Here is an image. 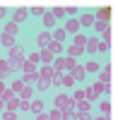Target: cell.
I'll list each match as a JSON object with an SVG mask.
<instances>
[{"instance_id": "obj_26", "label": "cell", "mask_w": 118, "mask_h": 120, "mask_svg": "<svg viewBox=\"0 0 118 120\" xmlns=\"http://www.w3.org/2000/svg\"><path fill=\"white\" fill-rule=\"evenodd\" d=\"M15 31H17V24H7V29H5V34H7V36H12Z\"/></svg>"}, {"instance_id": "obj_23", "label": "cell", "mask_w": 118, "mask_h": 120, "mask_svg": "<svg viewBox=\"0 0 118 120\" xmlns=\"http://www.w3.org/2000/svg\"><path fill=\"white\" fill-rule=\"evenodd\" d=\"M29 63L39 65V63H41V55H39V53H31V55H29Z\"/></svg>"}, {"instance_id": "obj_10", "label": "cell", "mask_w": 118, "mask_h": 120, "mask_svg": "<svg viewBox=\"0 0 118 120\" xmlns=\"http://www.w3.org/2000/svg\"><path fill=\"white\" fill-rule=\"evenodd\" d=\"M41 60H43V63H51V60H55V55L48 51V48H43V51H41Z\"/></svg>"}, {"instance_id": "obj_15", "label": "cell", "mask_w": 118, "mask_h": 120, "mask_svg": "<svg viewBox=\"0 0 118 120\" xmlns=\"http://www.w3.org/2000/svg\"><path fill=\"white\" fill-rule=\"evenodd\" d=\"M27 15H29V12H27V10H22V7H19V10H17V12H15V24H17V22H22V19H24Z\"/></svg>"}, {"instance_id": "obj_4", "label": "cell", "mask_w": 118, "mask_h": 120, "mask_svg": "<svg viewBox=\"0 0 118 120\" xmlns=\"http://www.w3.org/2000/svg\"><path fill=\"white\" fill-rule=\"evenodd\" d=\"M84 75H87V70H84V67H80V65H75V67L70 70V77L75 79V82H77V79H82Z\"/></svg>"}, {"instance_id": "obj_28", "label": "cell", "mask_w": 118, "mask_h": 120, "mask_svg": "<svg viewBox=\"0 0 118 120\" xmlns=\"http://www.w3.org/2000/svg\"><path fill=\"white\" fill-rule=\"evenodd\" d=\"M22 67L27 70V75H31V72H36V70H34V63H24Z\"/></svg>"}, {"instance_id": "obj_11", "label": "cell", "mask_w": 118, "mask_h": 120, "mask_svg": "<svg viewBox=\"0 0 118 120\" xmlns=\"http://www.w3.org/2000/svg\"><path fill=\"white\" fill-rule=\"evenodd\" d=\"M36 86H39V91H43V89H48V86H51V79H43V77H39Z\"/></svg>"}, {"instance_id": "obj_43", "label": "cell", "mask_w": 118, "mask_h": 120, "mask_svg": "<svg viewBox=\"0 0 118 120\" xmlns=\"http://www.w3.org/2000/svg\"><path fill=\"white\" fill-rule=\"evenodd\" d=\"M99 120H109V118H99Z\"/></svg>"}, {"instance_id": "obj_35", "label": "cell", "mask_w": 118, "mask_h": 120, "mask_svg": "<svg viewBox=\"0 0 118 120\" xmlns=\"http://www.w3.org/2000/svg\"><path fill=\"white\" fill-rule=\"evenodd\" d=\"M75 120H89V115H87V113H80V115H72Z\"/></svg>"}, {"instance_id": "obj_24", "label": "cell", "mask_w": 118, "mask_h": 120, "mask_svg": "<svg viewBox=\"0 0 118 120\" xmlns=\"http://www.w3.org/2000/svg\"><path fill=\"white\" fill-rule=\"evenodd\" d=\"M17 106H19V98H10V101H7V108H10V111H15Z\"/></svg>"}, {"instance_id": "obj_1", "label": "cell", "mask_w": 118, "mask_h": 120, "mask_svg": "<svg viewBox=\"0 0 118 120\" xmlns=\"http://www.w3.org/2000/svg\"><path fill=\"white\" fill-rule=\"evenodd\" d=\"M84 46H87V38H84L82 34H77L75 41H72V46H70V55H67V58H77V55H82V53H84Z\"/></svg>"}, {"instance_id": "obj_39", "label": "cell", "mask_w": 118, "mask_h": 120, "mask_svg": "<svg viewBox=\"0 0 118 120\" xmlns=\"http://www.w3.org/2000/svg\"><path fill=\"white\" fill-rule=\"evenodd\" d=\"M39 120H51V118H48V115H43V113H41V115H39Z\"/></svg>"}, {"instance_id": "obj_13", "label": "cell", "mask_w": 118, "mask_h": 120, "mask_svg": "<svg viewBox=\"0 0 118 120\" xmlns=\"http://www.w3.org/2000/svg\"><path fill=\"white\" fill-rule=\"evenodd\" d=\"M0 41H3V46H10V48H15V36H0Z\"/></svg>"}, {"instance_id": "obj_32", "label": "cell", "mask_w": 118, "mask_h": 120, "mask_svg": "<svg viewBox=\"0 0 118 120\" xmlns=\"http://www.w3.org/2000/svg\"><path fill=\"white\" fill-rule=\"evenodd\" d=\"M87 70H89V72H96V70H99V63H89V65H87Z\"/></svg>"}, {"instance_id": "obj_38", "label": "cell", "mask_w": 118, "mask_h": 120, "mask_svg": "<svg viewBox=\"0 0 118 120\" xmlns=\"http://www.w3.org/2000/svg\"><path fill=\"white\" fill-rule=\"evenodd\" d=\"M60 120H72V113H70V111H65V113H63V118H60Z\"/></svg>"}, {"instance_id": "obj_19", "label": "cell", "mask_w": 118, "mask_h": 120, "mask_svg": "<svg viewBox=\"0 0 118 120\" xmlns=\"http://www.w3.org/2000/svg\"><path fill=\"white\" fill-rule=\"evenodd\" d=\"M77 111H80V113H87V111H89V103H87V101H77Z\"/></svg>"}, {"instance_id": "obj_21", "label": "cell", "mask_w": 118, "mask_h": 120, "mask_svg": "<svg viewBox=\"0 0 118 120\" xmlns=\"http://www.w3.org/2000/svg\"><path fill=\"white\" fill-rule=\"evenodd\" d=\"M10 72V65H7V60H0V75H7Z\"/></svg>"}, {"instance_id": "obj_9", "label": "cell", "mask_w": 118, "mask_h": 120, "mask_svg": "<svg viewBox=\"0 0 118 120\" xmlns=\"http://www.w3.org/2000/svg\"><path fill=\"white\" fill-rule=\"evenodd\" d=\"M48 51H51L53 55H55V53H60V51H63V43H58V41H51V43H48Z\"/></svg>"}, {"instance_id": "obj_41", "label": "cell", "mask_w": 118, "mask_h": 120, "mask_svg": "<svg viewBox=\"0 0 118 120\" xmlns=\"http://www.w3.org/2000/svg\"><path fill=\"white\" fill-rule=\"evenodd\" d=\"M3 106H5V101H3V98H0V111H3Z\"/></svg>"}, {"instance_id": "obj_29", "label": "cell", "mask_w": 118, "mask_h": 120, "mask_svg": "<svg viewBox=\"0 0 118 120\" xmlns=\"http://www.w3.org/2000/svg\"><path fill=\"white\" fill-rule=\"evenodd\" d=\"M48 118H51V120H60V118H63V113H60V111H58V108H55V111H53L51 115H48Z\"/></svg>"}, {"instance_id": "obj_42", "label": "cell", "mask_w": 118, "mask_h": 120, "mask_svg": "<svg viewBox=\"0 0 118 120\" xmlns=\"http://www.w3.org/2000/svg\"><path fill=\"white\" fill-rule=\"evenodd\" d=\"M3 91H5V86H3V82H0V94H3Z\"/></svg>"}, {"instance_id": "obj_31", "label": "cell", "mask_w": 118, "mask_h": 120, "mask_svg": "<svg viewBox=\"0 0 118 120\" xmlns=\"http://www.w3.org/2000/svg\"><path fill=\"white\" fill-rule=\"evenodd\" d=\"M63 84H67V86H70V84H75V79H72L70 75H65V77H63Z\"/></svg>"}, {"instance_id": "obj_40", "label": "cell", "mask_w": 118, "mask_h": 120, "mask_svg": "<svg viewBox=\"0 0 118 120\" xmlns=\"http://www.w3.org/2000/svg\"><path fill=\"white\" fill-rule=\"evenodd\" d=\"M0 17H5V7H0Z\"/></svg>"}, {"instance_id": "obj_3", "label": "cell", "mask_w": 118, "mask_h": 120, "mask_svg": "<svg viewBox=\"0 0 118 120\" xmlns=\"http://www.w3.org/2000/svg\"><path fill=\"white\" fill-rule=\"evenodd\" d=\"M70 106H72V101L67 96H58L55 98V108H60V111H70Z\"/></svg>"}, {"instance_id": "obj_6", "label": "cell", "mask_w": 118, "mask_h": 120, "mask_svg": "<svg viewBox=\"0 0 118 120\" xmlns=\"http://www.w3.org/2000/svg\"><path fill=\"white\" fill-rule=\"evenodd\" d=\"M84 51H89V53H96V51H99V41H96V38H87V46H84Z\"/></svg>"}, {"instance_id": "obj_36", "label": "cell", "mask_w": 118, "mask_h": 120, "mask_svg": "<svg viewBox=\"0 0 118 120\" xmlns=\"http://www.w3.org/2000/svg\"><path fill=\"white\" fill-rule=\"evenodd\" d=\"M75 101H84V91H77L75 94Z\"/></svg>"}, {"instance_id": "obj_17", "label": "cell", "mask_w": 118, "mask_h": 120, "mask_svg": "<svg viewBox=\"0 0 118 120\" xmlns=\"http://www.w3.org/2000/svg\"><path fill=\"white\" fill-rule=\"evenodd\" d=\"M51 36H53V41H58V43H60L63 38H65V29H58V31H55V34H51Z\"/></svg>"}, {"instance_id": "obj_33", "label": "cell", "mask_w": 118, "mask_h": 120, "mask_svg": "<svg viewBox=\"0 0 118 120\" xmlns=\"http://www.w3.org/2000/svg\"><path fill=\"white\" fill-rule=\"evenodd\" d=\"M29 96H31V89L24 86V89H22V98H29Z\"/></svg>"}, {"instance_id": "obj_37", "label": "cell", "mask_w": 118, "mask_h": 120, "mask_svg": "<svg viewBox=\"0 0 118 120\" xmlns=\"http://www.w3.org/2000/svg\"><path fill=\"white\" fill-rule=\"evenodd\" d=\"M29 106H31V103H27V101H19V108H22V111H29Z\"/></svg>"}, {"instance_id": "obj_30", "label": "cell", "mask_w": 118, "mask_h": 120, "mask_svg": "<svg viewBox=\"0 0 118 120\" xmlns=\"http://www.w3.org/2000/svg\"><path fill=\"white\" fill-rule=\"evenodd\" d=\"M3 120H17V115L12 111H7V113H3Z\"/></svg>"}, {"instance_id": "obj_25", "label": "cell", "mask_w": 118, "mask_h": 120, "mask_svg": "<svg viewBox=\"0 0 118 120\" xmlns=\"http://www.w3.org/2000/svg\"><path fill=\"white\" fill-rule=\"evenodd\" d=\"M77 63H75V58H65V70H72Z\"/></svg>"}, {"instance_id": "obj_18", "label": "cell", "mask_w": 118, "mask_h": 120, "mask_svg": "<svg viewBox=\"0 0 118 120\" xmlns=\"http://www.w3.org/2000/svg\"><path fill=\"white\" fill-rule=\"evenodd\" d=\"M53 65H55L58 72H60V70H65V58H55V60H53Z\"/></svg>"}, {"instance_id": "obj_22", "label": "cell", "mask_w": 118, "mask_h": 120, "mask_svg": "<svg viewBox=\"0 0 118 120\" xmlns=\"http://www.w3.org/2000/svg\"><path fill=\"white\" fill-rule=\"evenodd\" d=\"M106 24H109V22H99V19H94V26L99 29V31H106V29H109Z\"/></svg>"}, {"instance_id": "obj_8", "label": "cell", "mask_w": 118, "mask_h": 120, "mask_svg": "<svg viewBox=\"0 0 118 120\" xmlns=\"http://www.w3.org/2000/svg\"><path fill=\"white\" fill-rule=\"evenodd\" d=\"M109 17H111V7H101L99 10V22H109Z\"/></svg>"}, {"instance_id": "obj_34", "label": "cell", "mask_w": 118, "mask_h": 120, "mask_svg": "<svg viewBox=\"0 0 118 120\" xmlns=\"http://www.w3.org/2000/svg\"><path fill=\"white\" fill-rule=\"evenodd\" d=\"M31 12H34V15L39 17V15H46V10H43V7H34V10H31Z\"/></svg>"}, {"instance_id": "obj_5", "label": "cell", "mask_w": 118, "mask_h": 120, "mask_svg": "<svg viewBox=\"0 0 118 120\" xmlns=\"http://www.w3.org/2000/svg\"><path fill=\"white\" fill-rule=\"evenodd\" d=\"M94 15H82L80 17V26H94Z\"/></svg>"}, {"instance_id": "obj_16", "label": "cell", "mask_w": 118, "mask_h": 120, "mask_svg": "<svg viewBox=\"0 0 118 120\" xmlns=\"http://www.w3.org/2000/svg\"><path fill=\"white\" fill-rule=\"evenodd\" d=\"M24 82H27V84H36V82H39V72H31V75H27V77H24Z\"/></svg>"}, {"instance_id": "obj_20", "label": "cell", "mask_w": 118, "mask_h": 120, "mask_svg": "<svg viewBox=\"0 0 118 120\" xmlns=\"http://www.w3.org/2000/svg\"><path fill=\"white\" fill-rule=\"evenodd\" d=\"M43 22H46V26H55V17L53 15H43Z\"/></svg>"}, {"instance_id": "obj_2", "label": "cell", "mask_w": 118, "mask_h": 120, "mask_svg": "<svg viewBox=\"0 0 118 120\" xmlns=\"http://www.w3.org/2000/svg\"><path fill=\"white\" fill-rule=\"evenodd\" d=\"M10 70L12 67H19V65H24V53L19 51V48H10Z\"/></svg>"}, {"instance_id": "obj_27", "label": "cell", "mask_w": 118, "mask_h": 120, "mask_svg": "<svg viewBox=\"0 0 118 120\" xmlns=\"http://www.w3.org/2000/svg\"><path fill=\"white\" fill-rule=\"evenodd\" d=\"M63 15H65V7H55V10H53V17H55V19L63 17Z\"/></svg>"}, {"instance_id": "obj_12", "label": "cell", "mask_w": 118, "mask_h": 120, "mask_svg": "<svg viewBox=\"0 0 118 120\" xmlns=\"http://www.w3.org/2000/svg\"><path fill=\"white\" fill-rule=\"evenodd\" d=\"M77 26H80V22H77V19H70V22L65 24V34L67 31H77Z\"/></svg>"}, {"instance_id": "obj_14", "label": "cell", "mask_w": 118, "mask_h": 120, "mask_svg": "<svg viewBox=\"0 0 118 120\" xmlns=\"http://www.w3.org/2000/svg\"><path fill=\"white\" fill-rule=\"evenodd\" d=\"M29 111H34V113H39V115H41V111H43V103H41V101H34L31 106H29Z\"/></svg>"}, {"instance_id": "obj_7", "label": "cell", "mask_w": 118, "mask_h": 120, "mask_svg": "<svg viewBox=\"0 0 118 120\" xmlns=\"http://www.w3.org/2000/svg\"><path fill=\"white\" fill-rule=\"evenodd\" d=\"M51 41H53V36H51V34H48V31H43L41 36H39V46H41V48H46V46H48V43H51Z\"/></svg>"}]
</instances>
